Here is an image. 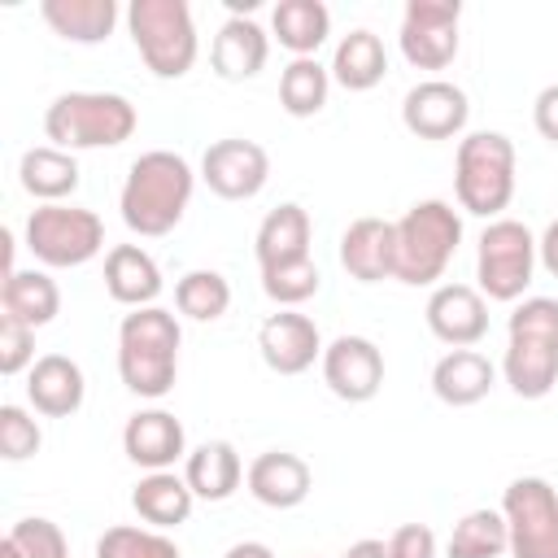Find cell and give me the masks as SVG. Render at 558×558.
I'll return each instance as SVG.
<instances>
[{
	"instance_id": "cell-1",
	"label": "cell",
	"mask_w": 558,
	"mask_h": 558,
	"mask_svg": "<svg viewBox=\"0 0 558 558\" xmlns=\"http://www.w3.org/2000/svg\"><path fill=\"white\" fill-rule=\"evenodd\" d=\"M192 187H196V174H192L187 157H179L170 148L140 153L122 179V192H118V209H122L126 231H135L144 240L170 235L187 214Z\"/></svg>"
},
{
	"instance_id": "cell-2",
	"label": "cell",
	"mask_w": 558,
	"mask_h": 558,
	"mask_svg": "<svg viewBox=\"0 0 558 558\" xmlns=\"http://www.w3.org/2000/svg\"><path fill=\"white\" fill-rule=\"evenodd\" d=\"M179 318L161 305L131 310L118 327V375L135 397L161 401L179 379Z\"/></svg>"
},
{
	"instance_id": "cell-3",
	"label": "cell",
	"mask_w": 558,
	"mask_h": 558,
	"mask_svg": "<svg viewBox=\"0 0 558 558\" xmlns=\"http://www.w3.org/2000/svg\"><path fill=\"white\" fill-rule=\"evenodd\" d=\"M510 344L501 357V375L514 397L541 401L558 384V301L523 296L506 323Z\"/></svg>"
},
{
	"instance_id": "cell-4",
	"label": "cell",
	"mask_w": 558,
	"mask_h": 558,
	"mask_svg": "<svg viewBox=\"0 0 558 558\" xmlns=\"http://www.w3.org/2000/svg\"><path fill=\"white\" fill-rule=\"evenodd\" d=\"M140 113L118 92H61L44 109V135L52 148L87 153V148H118L135 135Z\"/></svg>"
},
{
	"instance_id": "cell-5",
	"label": "cell",
	"mask_w": 558,
	"mask_h": 558,
	"mask_svg": "<svg viewBox=\"0 0 558 558\" xmlns=\"http://www.w3.org/2000/svg\"><path fill=\"white\" fill-rule=\"evenodd\" d=\"M392 227H397L392 279H401L410 288L436 283L462 244V218L449 201H414Z\"/></svg>"
},
{
	"instance_id": "cell-6",
	"label": "cell",
	"mask_w": 558,
	"mask_h": 558,
	"mask_svg": "<svg viewBox=\"0 0 558 558\" xmlns=\"http://www.w3.org/2000/svg\"><path fill=\"white\" fill-rule=\"evenodd\" d=\"M453 196L475 218H497L514 201V144L501 131H471L458 140Z\"/></svg>"
},
{
	"instance_id": "cell-7",
	"label": "cell",
	"mask_w": 558,
	"mask_h": 558,
	"mask_svg": "<svg viewBox=\"0 0 558 558\" xmlns=\"http://www.w3.org/2000/svg\"><path fill=\"white\" fill-rule=\"evenodd\" d=\"M126 31L135 39L140 61L157 78H183L196 65L201 39L187 0H131Z\"/></svg>"
},
{
	"instance_id": "cell-8",
	"label": "cell",
	"mask_w": 558,
	"mask_h": 558,
	"mask_svg": "<svg viewBox=\"0 0 558 558\" xmlns=\"http://www.w3.org/2000/svg\"><path fill=\"white\" fill-rule=\"evenodd\" d=\"M26 248L39 266L52 270L87 266L105 248V222L83 205H39L26 218Z\"/></svg>"
},
{
	"instance_id": "cell-9",
	"label": "cell",
	"mask_w": 558,
	"mask_h": 558,
	"mask_svg": "<svg viewBox=\"0 0 558 558\" xmlns=\"http://www.w3.org/2000/svg\"><path fill=\"white\" fill-rule=\"evenodd\" d=\"M536 270V235L519 218H493L475 248V279L488 301H519Z\"/></svg>"
},
{
	"instance_id": "cell-10",
	"label": "cell",
	"mask_w": 558,
	"mask_h": 558,
	"mask_svg": "<svg viewBox=\"0 0 558 558\" xmlns=\"http://www.w3.org/2000/svg\"><path fill=\"white\" fill-rule=\"evenodd\" d=\"M510 558H558V488L541 475H519L501 493Z\"/></svg>"
},
{
	"instance_id": "cell-11",
	"label": "cell",
	"mask_w": 558,
	"mask_h": 558,
	"mask_svg": "<svg viewBox=\"0 0 558 558\" xmlns=\"http://www.w3.org/2000/svg\"><path fill=\"white\" fill-rule=\"evenodd\" d=\"M458 0H410L401 13V57L414 70H445L458 57Z\"/></svg>"
},
{
	"instance_id": "cell-12",
	"label": "cell",
	"mask_w": 558,
	"mask_h": 558,
	"mask_svg": "<svg viewBox=\"0 0 558 558\" xmlns=\"http://www.w3.org/2000/svg\"><path fill=\"white\" fill-rule=\"evenodd\" d=\"M201 179L222 201H253L270 179V157L257 140H214L201 157Z\"/></svg>"
},
{
	"instance_id": "cell-13",
	"label": "cell",
	"mask_w": 558,
	"mask_h": 558,
	"mask_svg": "<svg viewBox=\"0 0 558 558\" xmlns=\"http://www.w3.org/2000/svg\"><path fill=\"white\" fill-rule=\"evenodd\" d=\"M323 384L349 405L371 401L384 388V353H379V344L366 340V336H336L323 349Z\"/></svg>"
},
{
	"instance_id": "cell-14",
	"label": "cell",
	"mask_w": 558,
	"mask_h": 558,
	"mask_svg": "<svg viewBox=\"0 0 558 558\" xmlns=\"http://www.w3.org/2000/svg\"><path fill=\"white\" fill-rule=\"evenodd\" d=\"M471 118V100L449 78H423L401 100V122L418 140H453Z\"/></svg>"
},
{
	"instance_id": "cell-15",
	"label": "cell",
	"mask_w": 558,
	"mask_h": 558,
	"mask_svg": "<svg viewBox=\"0 0 558 558\" xmlns=\"http://www.w3.org/2000/svg\"><path fill=\"white\" fill-rule=\"evenodd\" d=\"M323 336L318 323L310 314L296 310H279L257 327V353L275 375H301L314 366V357H323Z\"/></svg>"
},
{
	"instance_id": "cell-16",
	"label": "cell",
	"mask_w": 558,
	"mask_h": 558,
	"mask_svg": "<svg viewBox=\"0 0 558 558\" xmlns=\"http://www.w3.org/2000/svg\"><path fill=\"white\" fill-rule=\"evenodd\" d=\"M427 327L440 344H453V349H471L488 336V301L480 288L471 283H440L432 296H427Z\"/></svg>"
},
{
	"instance_id": "cell-17",
	"label": "cell",
	"mask_w": 558,
	"mask_h": 558,
	"mask_svg": "<svg viewBox=\"0 0 558 558\" xmlns=\"http://www.w3.org/2000/svg\"><path fill=\"white\" fill-rule=\"evenodd\" d=\"M122 449L144 471H170L179 458H187V432L170 410H135L122 427Z\"/></svg>"
},
{
	"instance_id": "cell-18",
	"label": "cell",
	"mask_w": 558,
	"mask_h": 558,
	"mask_svg": "<svg viewBox=\"0 0 558 558\" xmlns=\"http://www.w3.org/2000/svg\"><path fill=\"white\" fill-rule=\"evenodd\" d=\"M340 266L357 283L392 279L397 270V227L384 218H353L340 235Z\"/></svg>"
},
{
	"instance_id": "cell-19",
	"label": "cell",
	"mask_w": 558,
	"mask_h": 558,
	"mask_svg": "<svg viewBox=\"0 0 558 558\" xmlns=\"http://www.w3.org/2000/svg\"><path fill=\"white\" fill-rule=\"evenodd\" d=\"M244 484L253 493V501L270 506V510H292L310 497L314 488V471L305 466V458L288 453V449H266L248 462L244 471Z\"/></svg>"
},
{
	"instance_id": "cell-20",
	"label": "cell",
	"mask_w": 558,
	"mask_h": 558,
	"mask_svg": "<svg viewBox=\"0 0 558 558\" xmlns=\"http://www.w3.org/2000/svg\"><path fill=\"white\" fill-rule=\"evenodd\" d=\"M266 57H270V35L244 13L227 17L209 44V65L222 83H244V78L262 74Z\"/></svg>"
},
{
	"instance_id": "cell-21",
	"label": "cell",
	"mask_w": 558,
	"mask_h": 558,
	"mask_svg": "<svg viewBox=\"0 0 558 558\" xmlns=\"http://www.w3.org/2000/svg\"><path fill=\"white\" fill-rule=\"evenodd\" d=\"M26 397L44 418H70L78 414L83 397H87V379L83 366L65 353H44L35 357L31 375H26Z\"/></svg>"
},
{
	"instance_id": "cell-22",
	"label": "cell",
	"mask_w": 558,
	"mask_h": 558,
	"mask_svg": "<svg viewBox=\"0 0 558 558\" xmlns=\"http://www.w3.org/2000/svg\"><path fill=\"white\" fill-rule=\"evenodd\" d=\"M493 384H497V366H493L480 349H449V353L432 366V392H436L445 405H453V410L484 401V397L493 392Z\"/></svg>"
},
{
	"instance_id": "cell-23",
	"label": "cell",
	"mask_w": 558,
	"mask_h": 558,
	"mask_svg": "<svg viewBox=\"0 0 558 558\" xmlns=\"http://www.w3.org/2000/svg\"><path fill=\"white\" fill-rule=\"evenodd\" d=\"M105 292L118 305L144 310L161 296V270L140 244H113L105 253Z\"/></svg>"
},
{
	"instance_id": "cell-24",
	"label": "cell",
	"mask_w": 558,
	"mask_h": 558,
	"mask_svg": "<svg viewBox=\"0 0 558 558\" xmlns=\"http://www.w3.org/2000/svg\"><path fill=\"white\" fill-rule=\"evenodd\" d=\"M310 214L296 205V201H283L275 205L262 227H257V240H253V253H257V266L270 270V266H288V262H301L310 257Z\"/></svg>"
},
{
	"instance_id": "cell-25",
	"label": "cell",
	"mask_w": 558,
	"mask_h": 558,
	"mask_svg": "<svg viewBox=\"0 0 558 558\" xmlns=\"http://www.w3.org/2000/svg\"><path fill=\"white\" fill-rule=\"evenodd\" d=\"M183 480L201 501H227L244 480V462L231 440H205L183 458Z\"/></svg>"
},
{
	"instance_id": "cell-26",
	"label": "cell",
	"mask_w": 558,
	"mask_h": 558,
	"mask_svg": "<svg viewBox=\"0 0 558 558\" xmlns=\"http://www.w3.org/2000/svg\"><path fill=\"white\" fill-rule=\"evenodd\" d=\"M331 83H340L344 92H371L375 83H384L388 74V52H384V39L366 26L340 35L336 52H331Z\"/></svg>"
},
{
	"instance_id": "cell-27",
	"label": "cell",
	"mask_w": 558,
	"mask_h": 558,
	"mask_svg": "<svg viewBox=\"0 0 558 558\" xmlns=\"http://www.w3.org/2000/svg\"><path fill=\"white\" fill-rule=\"evenodd\" d=\"M17 179H22L26 196H35V201H44V205H65V196L78 192V161H74V153H65V148L39 144V148H26V153H22Z\"/></svg>"
},
{
	"instance_id": "cell-28",
	"label": "cell",
	"mask_w": 558,
	"mask_h": 558,
	"mask_svg": "<svg viewBox=\"0 0 558 558\" xmlns=\"http://www.w3.org/2000/svg\"><path fill=\"white\" fill-rule=\"evenodd\" d=\"M192 501H196V493H192L187 480L174 475V471H148V475L131 488V510H135L148 527H157V532L187 523Z\"/></svg>"
},
{
	"instance_id": "cell-29",
	"label": "cell",
	"mask_w": 558,
	"mask_h": 558,
	"mask_svg": "<svg viewBox=\"0 0 558 558\" xmlns=\"http://www.w3.org/2000/svg\"><path fill=\"white\" fill-rule=\"evenodd\" d=\"M0 310L26 327H48L61 314V288L48 270H13L0 279Z\"/></svg>"
},
{
	"instance_id": "cell-30",
	"label": "cell",
	"mask_w": 558,
	"mask_h": 558,
	"mask_svg": "<svg viewBox=\"0 0 558 558\" xmlns=\"http://www.w3.org/2000/svg\"><path fill=\"white\" fill-rule=\"evenodd\" d=\"M39 13L70 44H105L118 26L113 0H44Z\"/></svg>"
},
{
	"instance_id": "cell-31",
	"label": "cell",
	"mask_w": 558,
	"mask_h": 558,
	"mask_svg": "<svg viewBox=\"0 0 558 558\" xmlns=\"http://www.w3.org/2000/svg\"><path fill=\"white\" fill-rule=\"evenodd\" d=\"M270 31L292 57H314L331 35V9L323 0H279L270 13Z\"/></svg>"
},
{
	"instance_id": "cell-32",
	"label": "cell",
	"mask_w": 558,
	"mask_h": 558,
	"mask_svg": "<svg viewBox=\"0 0 558 558\" xmlns=\"http://www.w3.org/2000/svg\"><path fill=\"white\" fill-rule=\"evenodd\" d=\"M331 70L318 57H292L279 74V105L288 118H314L327 105Z\"/></svg>"
},
{
	"instance_id": "cell-33",
	"label": "cell",
	"mask_w": 558,
	"mask_h": 558,
	"mask_svg": "<svg viewBox=\"0 0 558 558\" xmlns=\"http://www.w3.org/2000/svg\"><path fill=\"white\" fill-rule=\"evenodd\" d=\"M510 554V527L501 510H466L449 532V558H501Z\"/></svg>"
},
{
	"instance_id": "cell-34",
	"label": "cell",
	"mask_w": 558,
	"mask_h": 558,
	"mask_svg": "<svg viewBox=\"0 0 558 558\" xmlns=\"http://www.w3.org/2000/svg\"><path fill=\"white\" fill-rule=\"evenodd\" d=\"M174 305L183 318H196V323H214L227 314L231 305V283L218 275V270H187L179 283H174Z\"/></svg>"
},
{
	"instance_id": "cell-35",
	"label": "cell",
	"mask_w": 558,
	"mask_h": 558,
	"mask_svg": "<svg viewBox=\"0 0 558 558\" xmlns=\"http://www.w3.org/2000/svg\"><path fill=\"white\" fill-rule=\"evenodd\" d=\"M96 558H183L179 545L157 532V527H135V523H113L96 541Z\"/></svg>"
},
{
	"instance_id": "cell-36",
	"label": "cell",
	"mask_w": 558,
	"mask_h": 558,
	"mask_svg": "<svg viewBox=\"0 0 558 558\" xmlns=\"http://www.w3.org/2000/svg\"><path fill=\"white\" fill-rule=\"evenodd\" d=\"M318 283H323V275H318L314 257H301V262L262 270V292H266L275 305H283V310H296L301 301H310V296L318 292Z\"/></svg>"
},
{
	"instance_id": "cell-37",
	"label": "cell",
	"mask_w": 558,
	"mask_h": 558,
	"mask_svg": "<svg viewBox=\"0 0 558 558\" xmlns=\"http://www.w3.org/2000/svg\"><path fill=\"white\" fill-rule=\"evenodd\" d=\"M9 541H13V549H17L22 558H70L65 532H61L52 519H44V514L17 519V523L9 527Z\"/></svg>"
},
{
	"instance_id": "cell-38",
	"label": "cell",
	"mask_w": 558,
	"mask_h": 558,
	"mask_svg": "<svg viewBox=\"0 0 558 558\" xmlns=\"http://www.w3.org/2000/svg\"><path fill=\"white\" fill-rule=\"evenodd\" d=\"M44 445V432L39 423L22 410V405H0V458L4 462H22V458H35Z\"/></svg>"
},
{
	"instance_id": "cell-39",
	"label": "cell",
	"mask_w": 558,
	"mask_h": 558,
	"mask_svg": "<svg viewBox=\"0 0 558 558\" xmlns=\"http://www.w3.org/2000/svg\"><path fill=\"white\" fill-rule=\"evenodd\" d=\"M26 366H35V327L0 314V375H22Z\"/></svg>"
},
{
	"instance_id": "cell-40",
	"label": "cell",
	"mask_w": 558,
	"mask_h": 558,
	"mask_svg": "<svg viewBox=\"0 0 558 558\" xmlns=\"http://www.w3.org/2000/svg\"><path fill=\"white\" fill-rule=\"evenodd\" d=\"M388 554L392 558H436V532L427 523H401L388 536Z\"/></svg>"
},
{
	"instance_id": "cell-41",
	"label": "cell",
	"mask_w": 558,
	"mask_h": 558,
	"mask_svg": "<svg viewBox=\"0 0 558 558\" xmlns=\"http://www.w3.org/2000/svg\"><path fill=\"white\" fill-rule=\"evenodd\" d=\"M532 122H536L541 140L558 144V83H549V87L536 92V100H532Z\"/></svg>"
},
{
	"instance_id": "cell-42",
	"label": "cell",
	"mask_w": 558,
	"mask_h": 558,
	"mask_svg": "<svg viewBox=\"0 0 558 558\" xmlns=\"http://www.w3.org/2000/svg\"><path fill=\"white\" fill-rule=\"evenodd\" d=\"M536 262L558 279V218L541 231V240H536Z\"/></svg>"
},
{
	"instance_id": "cell-43",
	"label": "cell",
	"mask_w": 558,
	"mask_h": 558,
	"mask_svg": "<svg viewBox=\"0 0 558 558\" xmlns=\"http://www.w3.org/2000/svg\"><path fill=\"white\" fill-rule=\"evenodd\" d=\"M344 558H392V554H388V541L366 536V541H353V545L344 549Z\"/></svg>"
},
{
	"instance_id": "cell-44",
	"label": "cell",
	"mask_w": 558,
	"mask_h": 558,
	"mask_svg": "<svg viewBox=\"0 0 558 558\" xmlns=\"http://www.w3.org/2000/svg\"><path fill=\"white\" fill-rule=\"evenodd\" d=\"M222 558H275V549L266 541H235Z\"/></svg>"
},
{
	"instance_id": "cell-45",
	"label": "cell",
	"mask_w": 558,
	"mask_h": 558,
	"mask_svg": "<svg viewBox=\"0 0 558 558\" xmlns=\"http://www.w3.org/2000/svg\"><path fill=\"white\" fill-rule=\"evenodd\" d=\"M0 558H22V554L13 549V541H9V536H4V545H0Z\"/></svg>"
}]
</instances>
